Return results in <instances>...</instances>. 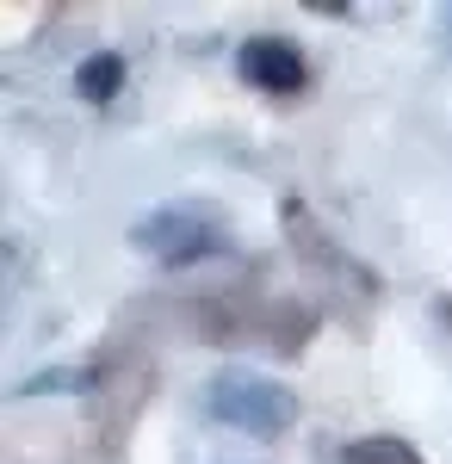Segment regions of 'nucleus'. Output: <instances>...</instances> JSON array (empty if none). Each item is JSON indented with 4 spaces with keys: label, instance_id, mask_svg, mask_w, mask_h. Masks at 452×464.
Instances as JSON below:
<instances>
[{
    "label": "nucleus",
    "instance_id": "5",
    "mask_svg": "<svg viewBox=\"0 0 452 464\" xmlns=\"http://www.w3.org/2000/svg\"><path fill=\"white\" fill-rule=\"evenodd\" d=\"M341 464H421V452L409 440H390V433H372V440H353Z\"/></svg>",
    "mask_w": 452,
    "mask_h": 464
},
{
    "label": "nucleus",
    "instance_id": "1",
    "mask_svg": "<svg viewBox=\"0 0 452 464\" xmlns=\"http://www.w3.org/2000/svg\"><path fill=\"white\" fill-rule=\"evenodd\" d=\"M211 415L217 421H230V428L242 433H285L291 421H298V396L285 391L279 378H260V372H248V365H223L217 378H211Z\"/></svg>",
    "mask_w": 452,
    "mask_h": 464
},
{
    "label": "nucleus",
    "instance_id": "2",
    "mask_svg": "<svg viewBox=\"0 0 452 464\" xmlns=\"http://www.w3.org/2000/svg\"><path fill=\"white\" fill-rule=\"evenodd\" d=\"M131 242H137L142 254H155L162 266H186V260H205V254L223 248V236H217L199 211H149L137 229H131Z\"/></svg>",
    "mask_w": 452,
    "mask_h": 464
},
{
    "label": "nucleus",
    "instance_id": "4",
    "mask_svg": "<svg viewBox=\"0 0 452 464\" xmlns=\"http://www.w3.org/2000/svg\"><path fill=\"white\" fill-rule=\"evenodd\" d=\"M118 87H124V56H118V50H93V56L74 69V93H81L87 106L118 100Z\"/></svg>",
    "mask_w": 452,
    "mask_h": 464
},
{
    "label": "nucleus",
    "instance_id": "3",
    "mask_svg": "<svg viewBox=\"0 0 452 464\" xmlns=\"http://www.w3.org/2000/svg\"><path fill=\"white\" fill-rule=\"evenodd\" d=\"M236 69H242L248 87H267V93H298V87L310 81L304 50H298V44H285V37H254V44H242Z\"/></svg>",
    "mask_w": 452,
    "mask_h": 464
}]
</instances>
